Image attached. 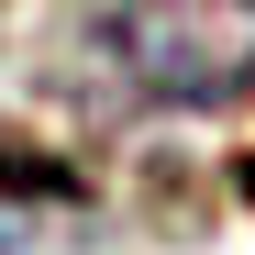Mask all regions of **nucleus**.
Returning a JSON list of instances; mask_svg holds the SVG:
<instances>
[{
  "instance_id": "obj_2",
  "label": "nucleus",
  "mask_w": 255,
  "mask_h": 255,
  "mask_svg": "<svg viewBox=\"0 0 255 255\" xmlns=\"http://www.w3.org/2000/svg\"><path fill=\"white\" fill-rule=\"evenodd\" d=\"M244 189H255V166H244Z\"/></svg>"
},
{
  "instance_id": "obj_1",
  "label": "nucleus",
  "mask_w": 255,
  "mask_h": 255,
  "mask_svg": "<svg viewBox=\"0 0 255 255\" xmlns=\"http://www.w3.org/2000/svg\"><path fill=\"white\" fill-rule=\"evenodd\" d=\"M100 56L155 111H255V0H111Z\"/></svg>"
}]
</instances>
